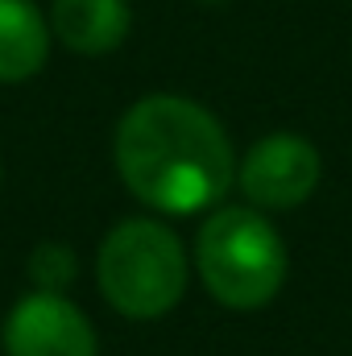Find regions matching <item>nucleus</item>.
<instances>
[{"instance_id":"obj_6","label":"nucleus","mask_w":352,"mask_h":356,"mask_svg":"<svg viewBox=\"0 0 352 356\" xmlns=\"http://www.w3.org/2000/svg\"><path fill=\"white\" fill-rule=\"evenodd\" d=\"M133 29L129 0H54L50 8V33L83 58H99L125 46Z\"/></svg>"},{"instance_id":"obj_3","label":"nucleus","mask_w":352,"mask_h":356,"mask_svg":"<svg viewBox=\"0 0 352 356\" xmlns=\"http://www.w3.org/2000/svg\"><path fill=\"white\" fill-rule=\"evenodd\" d=\"M95 277L112 311L158 319L186 294V249L162 220H120L99 245Z\"/></svg>"},{"instance_id":"obj_4","label":"nucleus","mask_w":352,"mask_h":356,"mask_svg":"<svg viewBox=\"0 0 352 356\" xmlns=\"http://www.w3.org/2000/svg\"><path fill=\"white\" fill-rule=\"evenodd\" d=\"M319 149L298 133H269L237 162V182L257 211H286L307 203L319 186Z\"/></svg>"},{"instance_id":"obj_8","label":"nucleus","mask_w":352,"mask_h":356,"mask_svg":"<svg viewBox=\"0 0 352 356\" xmlns=\"http://www.w3.org/2000/svg\"><path fill=\"white\" fill-rule=\"evenodd\" d=\"M75 269H79L75 266V253L67 245H54V241L38 245L33 257H29V277L46 294H67V286L75 282Z\"/></svg>"},{"instance_id":"obj_1","label":"nucleus","mask_w":352,"mask_h":356,"mask_svg":"<svg viewBox=\"0 0 352 356\" xmlns=\"http://www.w3.org/2000/svg\"><path fill=\"white\" fill-rule=\"evenodd\" d=\"M116 175L162 216H195L237 182L224 124L186 95H145L116 124Z\"/></svg>"},{"instance_id":"obj_7","label":"nucleus","mask_w":352,"mask_h":356,"mask_svg":"<svg viewBox=\"0 0 352 356\" xmlns=\"http://www.w3.org/2000/svg\"><path fill=\"white\" fill-rule=\"evenodd\" d=\"M50 21L33 0H0V83L33 79L50 58Z\"/></svg>"},{"instance_id":"obj_5","label":"nucleus","mask_w":352,"mask_h":356,"mask_svg":"<svg viewBox=\"0 0 352 356\" xmlns=\"http://www.w3.org/2000/svg\"><path fill=\"white\" fill-rule=\"evenodd\" d=\"M4 353L8 356H95L99 340L91 319L67 298L33 290L4 319Z\"/></svg>"},{"instance_id":"obj_2","label":"nucleus","mask_w":352,"mask_h":356,"mask_svg":"<svg viewBox=\"0 0 352 356\" xmlns=\"http://www.w3.org/2000/svg\"><path fill=\"white\" fill-rule=\"evenodd\" d=\"M195 266L216 302L257 311L286 282V245L257 207H220L195 236Z\"/></svg>"},{"instance_id":"obj_9","label":"nucleus","mask_w":352,"mask_h":356,"mask_svg":"<svg viewBox=\"0 0 352 356\" xmlns=\"http://www.w3.org/2000/svg\"><path fill=\"white\" fill-rule=\"evenodd\" d=\"M199 4H228V0H199Z\"/></svg>"}]
</instances>
